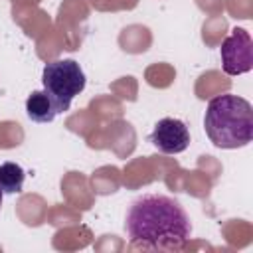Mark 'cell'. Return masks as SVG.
Instances as JSON below:
<instances>
[{
	"mask_svg": "<svg viewBox=\"0 0 253 253\" xmlns=\"http://www.w3.org/2000/svg\"><path fill=\"white\" fill-rule=\"evenodd\" d=\"M43 91L53 99L57 113H65L71 101L85 89V71L75 59H53L42 71Z\"/></svg>",
	"mask_w": 253,
	"mask_h": 253,
	"instance_id": "obj_3",
	"label": "cell"
},
{
	"mask_svg": "<svg viewBox=\"0 0 253 253\" xmlns=\"http://www.w3.org/2000/svg\"><path fill=\"white\" fill-rule=\"evenodd\" d=\"M125 229L130 245L142 249H182L192 237L184 206L164 194L138 196L126 210Z\"/></svg>",
	"mask_w": 253,
	"mask_h": 253,
	"instance_id": "obj_1",
	"label": "cell"
},
{
	"mask_svg": "<svg viewBox=\"0 0 253 253\" xmlns=\"http://www.w3.org/2000/svg\"><path fill=\"white\" fill-rule=\"evenodd\" d=\"M204 128L217 148H243L253 140V107L239 95H217L206 107Z\"/></svg>",
	"mask_w": 253,
	"mask_h": 253,
	"instance_id": "obj_2",
	"label": "cell"
},
{
	"mask_svg": "<svg viewBox=\"0 0 253 253\" xmlns=\"http://www.w3.org/2000/svg\"><path fill=\"white\" fill-rule=\"evenodd\" d=\"M26 172L16 162H2L0 164V190L4 194H20L24 188Z\"/></svg>",
	"mask_w": 253,
	"mask_h": 253,
	"instance_id": "obj_7",
	"label": "cell"
},
{
	"mask_svg": "<svg viewBox=\"0 0 253 253\" xmlns=\"http://www.w3.org/2000/svg\"><path fill=\"white\" fill-rule=\"evenodd\" d=\"M221 67L227 75H243L253 67V40L245 28H233L219 47Z\"/></svg>",
	"mask_w": 253,
	"mask_h": 253,
	"instance_id": "obj_4",
	"label": "cell"
},
{
	"mask_svg": "<svg viewBox=\"0 0 253 253\" xmlns=\"http://www.w3.org/2000/svg\"><path fill=\"white\" fill-rule=\"evenodd\" d=\"M148 140L162 154H180L190 146V128L176 117H164L154 125Z\"/></svg>",
	"mask_w": 253,
	"mask_h": 253,
	"instance_id": "obj_5",
	"label": "cell"
},
{
	"mask_svg": "<svg viewBox=\"0 0 253 253\" xmlns=\"http://www.w3.org/2000/svg\"><path fill=\"white\" fill-rule=\"evenodd\" d=\"M26 115L34 123H51L59 113L53 99L42 89V91H32V95L26 99Z\"/></svg>",
	"mask_w": 253,
	"mask_h": 253,
	"instance_id": "obj_6",
	"label": "cell"
},
{
	"mask_svg": "<svg viewBox=\"0 0 253 253\" xmlns=\"http://www.w3.org/2000/svg\"><path fill=\"white\" fill-rule=\"evenodd\" d=\"M2 198H4V192L0 190V208H2Z\"/></svg>",
	"mask_w": 253,
	"mask_h": 253,
	"instance_id": "obj_8",
	"label": "cell"
}]
</instances>
